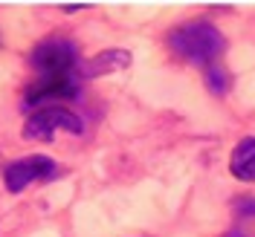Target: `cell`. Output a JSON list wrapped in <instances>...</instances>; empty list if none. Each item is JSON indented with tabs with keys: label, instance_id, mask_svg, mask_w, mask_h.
<instances>
[{
	"label": "cell",
	"instance_id": "obj_1",
	"mask_svg": "<svg viewBox=\"0 0 255 237\" xmlns=\"http://www.w3.org/2000/svg\"><path fill=\"white\" fill-rule=\"evenodd\" d=\"M32 67L41 73L38 81H32V87L26 90V110H32V104L44 107V101H61V98H76L79 95V49L73 41L58 38V35H49L44 38L38 47L32 49L29 55Z\"/></svg>",
	"mask_w": 255,
	"mask_h": 237
},
{
	"label": "cell",
	"instance_id": "obj_2",
	"mask_svg": "<svg viewBox=\"0 0 255 237\" xmlns=\"http://www.w3.org/2000/svg\"><path fill=\"white\" fill-rule=\"evenodd\" d=\"M168 47L189 64H209L223 52L226 41L215 23L191 20V23H183V26L168 32Z\"/></svg>",
	"mask_w": 255,
	"mask_h": 237
},
{
	"label": "cell",
	"instance_id": "obj_3",
	"mask_svg": "<svg viewBox=\"0 0 255 237\" xmlns=\"http://www.w3.org/2000/svg\"><path fill=\"white\" fill-rule=\"evenodd\" d=\"M55 130H67V133H81L84 122L76 113H70L67 107L58 104H44L32 113L23 125V139H52Z\"/></svg>",
	"mask_w": 255,
	"mask_h": 237
},
{
	"label": "cell",
	"instance_id": "obj_4",
	"mask_svg": "<svg viewBox=\"0 0 255 237\" xmlns=\"http://www.w3.org/2000/svg\"><path fill=\"white\" fill-rule=\"evenodd\" d=\"M55 176H58V165L49 157H23L15 159L12 165H6L3 182L12 194H20L32 182H47V179H55Z\"/></svg>",
	"mask_w": 255,
	"mask_h": 237
},
{
	"label": "cell",
	"instance_id": "obj_5",
	"mask_svg": "<svg viewBox=\"0 0 255 237\" xmlns=\"http://www.w3.org/2000/svg\"><path fill=\"white\" fill-rule=\"evenodd\" d=\"M130 52L128 49H105V52H99L93 58H87V61L79 64V76L81 79H99V76H108V73H119V70H125L130 67Z\"/></svg>",
	"mask_w": 255,
	"mask_h": 237
},
{
	"label": "cell",
	"instance_id": "obj_6",
	"mask_svg": "<svg viewBox=\"0 0 255 237\" xmlns=\"http://www.w3.org/2000/svg\"><path fill=\"white\" fill-rule=\"evenodd\" d=\"M229 171L244 182H255V136H247L244 142L235 145L229 157Z\"/></svg>",
	"mask_w": 255,
	"mask_h": 237
},
{
	"label": "cell",
	"instance_id": "obj_7",
	"mask_svg": "<svg viewBox=\"0 0 255 237\" xmlns=\"http://www.w3.org/2000/svg\"><path fill=\"white\" fill-rule=\"evenodd\" d=\"M206 84L209 90L215 95H226L229 93V84H232V79H229V70L223 67V64H212L206 70Z\"/></svg>",
	"mask_w": 255,
	"mask_h": 237
},
{
	"label": "cell",
	"instance_id": "obj_8",
	"mask_svg": "<svg viewBox=\"0 0 255 237\" xmlns=\"http://www.w3.org/2000/svg\"><path fill=\"white\" fill-rule=\"evenodd\" d=\"M232 211H235V217H241V220L255 217V197H238L235 206H232Z\"/></svg>",
	"mask_w": 255,
	"mask_h": 237
},
{
	"label": "cell",
	"instance_id": "obj_9",
	"mask_svg": "<svg viewBox=\"0 0 255 237\" xmlns=\"http://www.w3.org/2000/svg\"><path fill=\"white\" fill-rule=\"evenodd\" d=\"M223 237H250V235H247V232H241V229H232L229 235H223Z\"/></svg>",
	"mask_w": 255,
	"mask_h": 237
}]
</instances>
